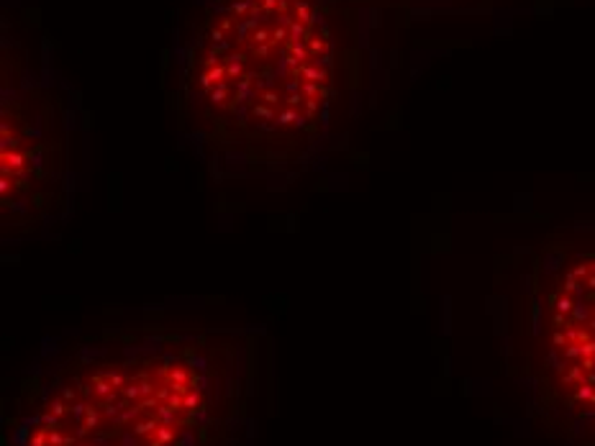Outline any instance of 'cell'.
I'll return each mask as SVG.
<instances>
[{"instance_id": "obj_2", "label": "cell", "mask_w": 595, "mask_h": 446, "mask_svg": "<svg viewBox=\"0 0 595 446\" xmlns=\"http://www.w3.org/2000/svg\"><path fill=\"white\" fill-rule=\"evenodd\" d=\"M205 346L175 336L87 346L41 387L18 446H208L218 390Z\"/></svg>"}, {"instance_id": "obj_3", "label": "cell", "mask_w": 595, "mask_h": 446, "mask_svg": "<svg viewBox=\"0 0 595 446\" xmlns=\"http://www.w3.org/2000/svg\"><path fill=\"white\" fill-rule=\"evenodd\" d=\"M72 108L23 54L5 51L0 103V221L26 233L64 216L72 200Z\"/></svg>"}, {"instance_id": "obj_1", "label": "cell", "mask_w": 595, "mask_h": 446, "mask_svg": "<svg viewBox=\"0 0 595 446\" xmlns=\"http://www.w3.org/2000/svg\"><path fill=\"white\" fill-rule=\"evenodd\" d=\"M336 0H195L177 36L175 108L215 167L308 162L339 90Z\"/></svg>"}]
</instances>
